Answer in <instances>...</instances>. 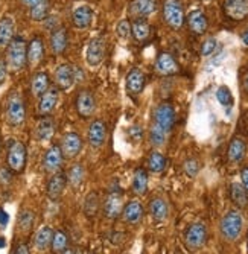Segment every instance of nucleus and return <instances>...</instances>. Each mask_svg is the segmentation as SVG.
Wrapping results in <instances>:
<instances>
[{
    "mask_svg": "<svg viewBox=\"0 0 248 254\" xmlns=\"http://www.w3.org/2000/svg\"><path fill=\"white\" fill-rule=\"evenodd\" d=\"M5 63L8 65V70L20 72L23 70L28 64V43L23 37L15 35L12 41L6 46Z\"/></svg>",
    "mask_w": 248,
    "mask_h": 254,
    "instance_id": "2",
    "label": "nucleus"
},
{
    "mask_svg": "<svg viewBox=\"0 0 248 254\" xmlns=\"http://www.w3.org/2000/svg\"><path fill=\"white\" fill-rule=\"evenodd\" d=\"M41 2H44V0H21V3H23L25 6H28V8H32V6H35V5H38Z\"/></svg>",
    "mask_w": 248,
    "mask_h": 254,
    "instance_id": "49",
    "label": "nucleus"
},
{
    "mask_svg": "<svg viewBox=\"0 0 248 254\" xmlns=\"http://www.w3.org/2000/svg\"><path fill=\"white\" fill-rule=\"evenodd\" d=\"M62 160H64V155H62L60 145H52L43 157V168L48 174L54 175V174L60 172V169L62 166Z\"/></svg>",
    "mask_w": 248,
    "mask_h": 254,
    "instance_id": "13",
    "label": "nucleus"
},
{
    "mask_svg": "<svg viewBox=\"0 0 248 254\" xmlns=\"http://www.w3.org/2000/svg\"><path fill=\"white\" fill-rule=\"evenodd\" d=\"M29 17L34 21H44L49 17V2L44 0V2L29 8Z\"/></svg>",
    "mask_w": 248,
    "mask_h": 254,
    "instance_id": "38",
    "label": "nucleus"
},
{
    "mask_svg": "<svg viewBox=\"0 0 248 254\" xmlns=\"http://www.w3.org/2000/svg\"><path fill=\"white\" fill-rule=\"evenodd\" d=\"M202 2H210V0H202Z\"/></svg>",
    "mask_w": 248,
    "mask_h": 254,
    "instance_id": "57",
    "label": "nucleus"
},
{
    "mask_svg": "<svg viewBox=\"0 0 248 254\" xmlns=\"http://www.w3.org/2000/svg\"><path fill=\"white\" fill-rule=\"evenodd\" d=\"M245 88H247V91H248V76H247V79H245Z\"/></svg>",
    "mask_w": 248,
    "mask_h": 254,
    "instance_id": "55",
    "label": "nucleus"
},
{
    "mask_svg": "<svg viewBox=\"0 0 248 254\" xmlns=\"http://www.w3.org/2000/svg\"><path fill=\"white\" fill-rule=\"evenodd\" d=\"M75 107L78 114L82 119H90L93 118L96 111V98L90 90H81L76 95L75 99Z\"/></svg>",
    "mask_w": 248,
    "mask_h": 254,
    "instance_id": "8",
    "label": "nucleus"
},
{
    "mask_svg": "<svg viewBox=\"0 0 248 254\" xmlns=\"http://www.w3.org/2000/svg\"><path fill=\"white\" fill-rule=\"evenodd\" d=\"M99 210V195L96 192H90L84 201V212L87 216H95Z\"/></svg>",
    "mask_w": 248,
    "mask_h": 254,
    "instance_id": "39",
    "label": "nucleus"
},
{
    "mask_svg": "<svg viewBox=\"0 0 248 254\" xmlns=\"http://www.w3.org/2000/svg\"><path fill=\"white\" fill-rule=\"evenodd\" d=\"M49 44H51V51L54 55H61L67 49V44H69V35H67V31L64 28L54 29L51 34Z\"/></svg>",
    "mask_w": 248,
    "mask_h": 254,
    "instance_id": "26",
    "label": "nucleus"
},
{
    "mask_svg": "<svg viewBox=\"0 0 248 254\" xmlns=\"http://www.w3.org/2000/svg\"><path fill=\"white\" fill-rule=\"evenodd\" d=\"M65 186H67V177L61 172L54 174L51 177V180L48 181V188H46V193H48L49 199L58 201L61 198V195L64 193Z\"/></svg>",
    "mask_w": 248,
    "mask_h": 254,
    "instance_id": "23",
    "label": "nucleus"
},
{
    "mask_svg": "<svg viewBox=\"0 0 248 254\" xmlns=\"http://www.w3.org/2000/svg\"><path fill=\"white\" fill-rule=\"evenodd\" d=\"M131 35L132 38L139 41V43H143L149 38L151 35V26L149 23L146 21V18H134L131 21Z\"/></svg>",
    "mask_w": 248,
    "mask_h": 254,
    "instance_id": "30",
    "label": "nucleus"
},
{
    "mask_svg": "<svg viewBox=\"0 0 248 254\" xmlns=\"http://www.w3.org/2000/svg\"><path fill=\"white\" fill-rule=\"evenodd\" d=\"M8 221H9V216H8V213H6L5 210L0 209V225L5 227V225L8 224Z\"/></svg>",
    "mask_w": 248,
    "mask_h": 254,
    "instance_id": "48",
    "label": "nucleus"
},
{
    "mask_svg": "<svg viewBox=\"0 0 248 254\" xmlns=\"http://www.w3.org/2000/svg\"><path fill=\"white\" fill-rule=\"evenodd\" d=\"M186 23H187V28L190 29L192 34L195 35H202L207 32L209 28V20L207 15L202 12L201 9H195L192 11L187 17H186Z\"/></svg>",
    "mask_w": 248,
    "mask_h": 254,
    "instance_id": "18",
    "label": "nucleus"
},
{
    "mask_svg": "<svg viewBox=\"0 0 248 254\" xmlns=\"http://www.w3.org/2000/svg\"><path fill=\"white\" fill-rule=\"evenodd\" d=\"M241 181H242V186L245 188V190L248 193V166L241 171Z\"/></svg>",
    "mask_w": 248,
    "mask_h": 254,
    "instance_id": "47",
    "label": "nucleus"
},
{
    "mask_svg": "<svg viewBox=\"0 0 248 254\" xmlns=\"http://www.w3.org/2000/svg\"><path fill=\"white\" fill-rule=\"evenodd\" d=\"M0 247H5V239L0 236Z\"/></svg>",
    "mask_w": 248,
    "mask_h": 254,
    "instance_id": "54",
    "label": "nucleus"
},
{
    "mask_svg": "<svg viewBox=\"0 0 248 254\" xmlns=\"http://www.w3.org/2000/svg\"><path fill=\"white\" fill-rule=\"evenodd\" d=\"M116 34H118V37H121L122 40L129 38V35H131V23H129V20L124 18V20H121V21L118 23V25H116Z\"/></svg>",
    "mask_w": 248,
    "mask_h": 254,
    "instance_id": "44",
    "label": "nucleus"
},
{
    "mask_svg": "<svg viewBox=\"0 0 248 254\" xmlns=\"http://www.w3.org/2000/svg\"><path fill=\"white\" fill-rule=\"evenodd\" d=\"M157 9L155 0H131L128 6V15L132 18H145Z\"/></svg>",
    "mask_w": 248,
    "mask_h": 254,
    "instance_id": "17",
    "label": "nucleus"
},
{
    "mask_svg": "<svg viewBox=\"0 0 248 254\" xmlns=\"http://www.w3.org/2000/svg\"><path fill=\"white\" fill-rule=\"evenodd\" d=\"M26 158H28V151L23 142L20 140H11L8 146V155H6V163L8 168L12 172H23L26 166Z\"/></svg>",
    "mask_w": 248,
    "mask_h": 254,
    "instance_id": "6",
    "label": "nucleus"
},
{
    "mask_svg": "<svg viewBox=\"0 0 248 254\" xmlns=\"http://www.w3.org/2000/svg\"><path fill=\"white\" fill-rule=\"evenodd\" d=\"M67 245H69L67 235L64 232H61V230H57V232H54V238H52V244H51L52 251L60 254V253H62L67 248Z\"/></svg>",
    "mask_w": 248,
    "mask_h": 254,
    "instance_id": "40",
    "label": "nucleus"
},
{
    "mask_svg": "<svg viewBox=\"0 0 248 254\" xmlns=\"http://www.w3.org/2000/svg\"><path fill=\"white\" fill-rule=\"evenodd\" d=\"M218 49V40L215 37H207L204 40V43L201 44V57H204V58H209L215 54V51Z\"/></svg>",
    "mask_w": 248,
    "mask_h": 254,
    "instance_id": "41",
    "label": "nucleus"
},
{
    "mask_svg": "<svg viewBox=\"0 0 248 254\" xmlns=\"http://www.w3.org/2000/svg\"><path fill=\"white\" fill-rule=\"evenodd\" d=\"M54 79H55V84H57V88L58 90H69L73 87V84L76 82V78H75V65L72 64H60L57 67V70L54 73Z\"/></svg>",
    "mask_w": 248,
    "mask_h": 254,
    "instance_id": "10",
    "label": "nucleus"
},
{
    "mask_svg": "<svg viewBox=\"0 0 248 254\" xmlns=\"http://www.w3.org/2000/svg\"><path fill=\"white\" fill-rule=\"evenodd\" d=\"M34 224V213L32 212H21L18 216V225L23 232H29Z\"/></svg>",
    "mask_w": 248,
    "mask_h": 254,
    "instance_id": "42",
    "label": "nucleus"
},
{
    "mask_svg": "<svg viewBox=\"0 0 248 254\" xmlns=\"http://www.w3.org/2000/svg\"><path fill=\"white\" fill-rule=\"evenodd\" d=\"M143 215H145L143 205L136 199L125 204L122 209V218L129 225H137L143 219Z\"/></svg>",
    "mask_w": 248,
    "mask_h": 254,
    "instance_id": "21",
    "label": "nucleus"
},
{
    "mask_svg": "<svg viewBox=\"0 0 248 254\" xmlns=\"http://www.w3.org/2000/svg\"><path fill=\"white\" fill-rule=\"evenodd\" d=\"M129 131H131V134L134 135V138H140V137L143 135V131L140 129V127H132Z\"/></svg>",
    "mask_w": 248,
    "mask_h": 254,
    "instance_id": "50",
    "label": "nucleus"
},
{
    "mask_svg": "<svg viewBox=\"0 0 248 254\" xmlns=\"http://www.w3.org/2000/svg\"><path fill=\"white\" fill-rule=\"evenodd\" d=\"M84 178H85V169L81 163L73 165L69 169V174H67V183H69L73 189H78L82 186Z\"/></svg>",
    "mask_w": 248,
    "mask_h": 254,
    "instance_id": "36",
    "label": "nucleus"
},
{
    "mask_svg": "<svg viewBox=\"0 0 248 254\" xmlns=\"http://www.w3.org/2000/svg\"><path fill=\"white\" fill-rule=\"evenodd\" d=\"M163 20L165 23L178 31L185 25L186 21V14H185V6L182 0H165L163 2Z\"/></svg>",
    "mask_w": 248,
    "mask_h": 254,
    "instance_id": "5",
    "label": "nucleus"
},
{
    "mask_svg": "<svg viewBox=\"0 0 248 254\" xmlns=\"http://www.w3.org/2000/svg\"><path fill=\"white\" fill-rule=\"evenodd\" d=\"M166 163H168L166 157L162 152H159V151H152L149 154L148 160H146L148 169L151 172H154V174H162L165 171V168H166Z\"/></svg>",
    "mask_w": 248,
    "mask_h": 254,
    "instance_id": "35",
    "label": "nucleus"
},
{
    "mask_svg": "<svg viewBox=\"0 0 248 254\" xmlns=\"http://www.w3.org/2000/svg\"><path fill=\"white\" fill-rule=\"evenodd\" d=\"M82 137L78 134V132H67L64 134L62 140H61V151H62V155L64 158H75L79 155L81 149H82Z\"/></svg>",
    "mask_w": 248,
    "mask_h": 254,
    "instance_id": "11",
    "label": "nucleus"
},
{
    "mask_svg": "<svg viewBox=\"0 0 248 254\" xmlns=\"http://www.w3.org/2000/svg\"><path fill=\"white\" fill-rule=\"evenodd\" d=\"M207 227L202 222H193L187 227L185 233V244L187 250L190 251H198L207 244Z\"/></svg>",
    "mask_w": 248,
    "mask_h": 254,
    "instance_id": "7",
    "label": "nucleus"
},
{
    "mask_svg": "<svg viewBox=\"0 0 248 254\" xmlns=\"http://www.w3.org/2000/svg\"><path fill=\"white\" fill-rule=\"evenodd\" d=\"M60 254H76L75 253V250H72V248H69V247H67L62 253H60Z\"/></svg>",
    "mask_w": 248,
    "mask_h": 254,
    "instance_id": "53",
    "label": "nucleus"
},
{
    "mask_svg": "<svg viewBox=\"0 0 248 254\" xmlns=\"http://www.w3.org/2000/svg\"><path fill=\"white\" fill-rule=\"evenodd\" d=\"M105 49H107V44L102 37H95L90 40V43L87 46V52H85L87 64L90 67H98L104 61Z\"/></svg>",
    "mask_w": 248,
    "mask_h": 254,
    "instance_id": "9",
    "label": "nucleus"
},
{
    "mask_svg": "<svg viewBox=\"0 0 248 254\" xmlns=\"http://www.w3.org/2000/svg\"><path fill=\"white\" fill-rule=\"evenodd\" d=\"M5 116H6V122L11 127H20L26 121V105H25V101L21 98V95L17 93V91H12V93L8 96Z\"/></svg>",
    "mask_w": 248,
    "mask_h": 254,
    "instance_id": "4",
    "label": "nucleus"
},
{
    "mask_svg": "<svg viewBox=\"0 0 248 254\" xmlns=\"http://www.w3.org/2000/svg\"><path fill=\"white\" fill-rule=\"evenodd\" d=\"M58 101H60V90L57 87L49 88L46 93H43L40 96L38 113L41 116H48V114H51L55 110V107L58 105Z\"/></svg>",
    "mask_w": 248,
    "mask_h": 254,
    "instance_id": "19",
    "label": "nucleus"
},
{
    "mask_svg": "<svg viewBox=\"0 0 248 254\" xmlns=\"http://www.w3.org/2000/svg\"><path fill=\"white\" fill-rule=\"evenodd\" d=\"M0 151H2V142H0Z\"/></svg>",
    "mask_w": 248,
    "mask_h": 254,
    "instance_id": "56",
    "label": "nucleus"
},
{
    "mask_svg": "<svg viewBox=\"0 0 248 254\" xmlns=\"http://www.w3.org/2000/svg\"><path fill=\"white\" fill-rule=\"evenodd\" d=\"M44 58V43L41 37H34L28 44V64L37 67Z\"/></svg>",
    "mask_w": 248,
    "mask_h": 254,
    "instance_id": "25",
    "label": "nucleus"
},
{
    "mask_svg": "<svg viewBox=\"0 0 248 254\" xmlns=\"http://www.w3.org/2000/svg\"><path fill=\"white\" fill-rule=\"evenodd\" d=\"M93 17H95V12H93L92 6H88V5H79L72 12L73 26L76 29H87L90 25H92Z\"/></svg>",
    "mask_w": 248,
    "mask_h": 254,
    "instance_id": "20",
    "label": "nucleus"
},
{
    "mask_svg": "<svg viewBox=\"0 0 248 254\" xmlns=\"http://www.w3.org/2000/svg\"><path fill=\"white\" fill-rule=\"evenodd\" d=\"M230 198L238 205L239 209H245L248 205V193L245 188L242 186V183H232L230 184Z\"/></svg>",
    "mask_w": 248,
    "mask_h": 254,
    "instance_id": "34",
    "label": "nucleus"
},
{
    "mask_svg": "<svg viewBox=\"0 0 248 254\" xmlns=\"http://www.w3.org/2000/svg\"><path fill=\"white\" fill-rule=\"evenodd\" d=\"M15 37V23L12 17L5 15L0 18V49H5L6 46Z\"/></svg>",
    "mask_w": 248,
    "mask_h": 254,
    "instance_id": "27",
    "label": "nucleus"
},
{
    "mask_svg": "<svg viewBox=\"0 0 248 254\" xmlns=\"http://www.w3.org/2000/svg\"><path fill=\"white\" fill-rule=\"evenodd\" d=\"M216 101L224 107V108H232L235 104V98L232 90L227 85H219L216 88Z\"/></svg>",
    "mask_w": 248,
    "mask_h": 254,
    "instance_id": "37",
    "label": "nucleus"
},
{
    "mask_svg": "<svg viewBox=\"0 0 248 254\" xmlns=\"http://www.w3.org/2000/svg\"><path fill=\"white\" fill-rule=\"evenodd\" d=\"M122 209H124L122 192H118L116 189H111L104 202V215L108 219H116L119 215H122Z\"/></svg>",
    "mask_w": 248,
    "mask_h": 254,
    "instance_id": "12",
    "label": "nucleus"
},
{
    "mask_svg": "<svg viewBox=\"0 0 248 254\" xmlns=\"http://www.w3.org/2000/svg\"><path fill=\"white\" fill-rule=\"evenodd\" d=\"M87 140L90 146L101 148L107 140V124L101 119L93 121L87 131Z\"/></svg>",
    "mask_w": 248,
    "mask_h": 254,
    "instance_id": "14",
    "label": "nucleus"
},
{
    "mask_svg": "<svg viewBox=\"0 0 248 254\" xmlns=\"http://www.w3.org/2000/svg\"><path fill=\"white\" fill-rule=\"evenodd\" d=\"M0 180H2L3 183H8L11 180V174L6 169H0Z\"/></svg>",
    "mask_w": 248,
    "mask_h": 254,
    "instance_id": "51",
    "label": "nucleus"
},
{
    "mask_svg": "<svg viewBox=\"0 0 248 254\" xmlns=\"http://www.w3.org/2000/svg\"><path fill=\"white\" fill-rule=\"evenodd\" d=\"M148 172L146 169L143 168H137L134 171V175H132V192L139 195V196H143L146 195L148 192Z\"/></svg>",
    "mask_w": 248,
    "mask_h": 254,
    "instance_id": "32",
    "label": "nucleus"
},
{
    "mask_svg": "<svg viewBox=\"0 0 248 254\" xmlns=\"http://www.w3.org/2000/svg\"><path fill=\"white\" fill-rule=\"evenodd\" d=\"M51 79H49V75L46 72H37L32 75V79H31V93L37 98H40L43 93H46V91L51 88Z\"/></svg>",
    "mask_w": 248,
    "mask_h": 254,
    "instance_id": "29",
    "label": "nucleus"
},
{
    "mask_svg": "<svg viewBox=\"0 0 248 254\" xmlns=\"http://www.w3.org/2000/svg\"><path fill=\"white\" fill-rule=\"evenodd\" d=\"M145 87V73L140 68L134 67L126 75V90L131 96H137L143 91Z\"/></svg>",
    "mask_w": 248,
    "mask_h": 254,
    "instance_id": "22",
    "label": "nucleus"
},
{
    "mask_svg": "<svg viewBox=\"0 0 248 254\" xmlns=\"http://www.w3.org/2000/svg\"><path fill=\"white\" fill-rule=\"evenodd\" d=\"M12 254H31V251H29V247H28V244H18L17 247H15V250H14V253Z\"/></svg>",
    "mask_w": 248,
    "mask_h": 254,
    "instance_id": "46",
    "label": "nucleus"
},
{
    "mask_svg": "<svg viewBox=\"0 0 248 254\" xmlns=\"http://www.w3.org/2000/svg\"><path fill=\"white\" fill-rule=\"evenodd\" d=\"M183 169H185V174L190 178L196 177L198 172H199V163H198V160L195 158H187L185 163H183Z\"/></svg>",
    "mask_w": 248,
    "mask_h": 254,
    "instance_id": "43",
    "label": "nucleus"
},
{
    "mask_svg": "<svg viewBox=\"0 0 248 254\" xmlns=\"http://www.w3.org/2000/svg\"><path fill=\"white\" fill-rule=\"evenodd\" d=\"M52 238H54V230L49 225L41 227L38 232L35 233L34 238V245L38 251H44L48 250L52 244Z\"/></svg>",
    "mask_w": 248,
    "mask_h": 254,
    "instance_id": "33",
    "label": "nucleus"
},
{
    "mask_svg": "<svg viewBox=\"0 0 248 254\" xmlns=\"http://www.w3.org/2000/svg\"><path fill=\"white\" fill-rule=\"evenodd\" d=\"M242 43H244V46H247V48H248V29L242 34Z\"/></svg>",
    "mask_w": 248,
    "mask_h": 254,
    "instance_id": "52",
    "label": "nucleus"
},
{
    "mask_svg": "<svg viewBox=\"0 0 248 254\" xmlns=\"http://www.w3.org/2000/svg\"><path fill=\"white\" fill-rule=\"evenodd\" d=\"M175 125V110L169 102H162L154 108L149 128V142L154 148H162Z\"/></svg>",
    "mask_w": 248,
    "mask_h": 254,
    "instance_id": "1",
    "label": "nucleus"
},
{
    "mask_svg": "<svg viewBox=\"0 0 248 254\" xmlns=\"http://www.w3.org/2000/svg\"><path fill=\"white\" fill-rule=\"evenodd\" d=\"M92 254H96V253H92Z\"/></svg>",
    "mask_w": 248,
    "mask_h": 254,
    "instance_id": "58",
    "label": "nucleus"
},
{
    "mask_svg": "<svg viewBox=\"0 0 248 254\" xmlns=\"http://www.w3.org/2000/svg\"><path fill=\"white\" fill-rule=\"evenodd\" d=\"M6 75H8V65L5 63V60L0 58V85L6 81Z\"/></svg>",
    "mask_w": 248,
    "mask_h": 254,
    "instance_id": "45",
    "label": "nucleus"
},
{
    "mask_svg": "<svg viewBox=\"0 0 248 254\" xmlns=\"http://www.w3.org/2000/svg\"><path fill=\"white\" fill-rule=\"evenodd\" d=\"M247 154V143L242 137H233L232 142L229 143V148H227V158L230 163L233 165H238L244 160Z\"/></svg>",
    "mask_w": 248,
    "mask_h": 254,
    "instance_id": "24",
    "label": "nucleus"
},
{
    "mask_svg": "<svg viewBox=\"0 0 248 254\" xmlns=\"http://www.w3.org/2000/svg\"><path fill=\"white\" fill-rule=\"evenodd\" d=\"M154 67H155V72L160 76H172V75L178 73V70H180L178 63L168 52H162L159 57H157Z\"/></svg>",
    "mask_w": 248,
    "mask_h": 254,
    "instance_id": "16",
    "label": "nucleus"
},
{
    "mask_svg": "<svg viewBox=\"0 0 248 254\" xmlns=\"http://www.w3.org/2000/svg\"><path fill=\"white\" fill-rule=\"evenodd\" d=\"M149 213L157 222H163L168 219L169 215V207L168 202L163 198H154L149 202Z\"/></svg>",
    "mask_w": 248,
    "mask_h": 254,
    "instance_id": "31",
    "label": "nucleus"
},
{
    "mask_svg": "<svg viewBox=\"0 0 248 254\" xmlns=\"http://www.w3.org/2000/svg\"><path fill=\"white\" fill-rule=\"evenodd\" d=\"M55 134V122L49 116H43L35 127V137L40 142H48Z\"/></svg>",
    "mask_w": 248,
    "mask_h": 254,
    "instance_id": "28",
    "label": "nucleus"
},
{
    "mask_svg": "<svg viewBox=\"0 0 248 254\" xmlns=\"http://www.w3.org/2000/svg\"><path fill=\"white\" fill-rule=\"evenodd\" d=\"M244 230V216L239 210L233 209L225 213L219 222V232L224 241L236 242Z\"/></svg>",
    "mask_w": 248,
    "mask_h": 254,
    "instance_id": "3",
    "label": "nucleus"
},
{
    "mask_svg": "<svg viewBox=\"0 0 248 254\" xmlns=\"http://www.w3.org/2000/svg\"><path fill=\"white\" fill-rule=\"evenodd\" d=\"M224 14L232 20L241 21L248 17V0H224Z\"/></svg>",
    "mask_w": 248,
    "mask_h": 254,
    "instance_id": "15",
    "label": "nucleus"
}]
</instances>
